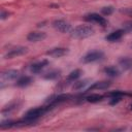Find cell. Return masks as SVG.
<instances>
[{
	"label": "cell",
	"mask_w": 132,
	"mask_h": 132,
	"mask_svg": "<svg viewBox=\"0 0 132 132\" xmlns=\"http://www.w3.org/2000/svg\"><path fill=\"white\" fill-rule=\"evenodd\" d=\"M124 29H125L126 31H131V30H132V22L126 23V24L124 25ZM125 30H124V31H125Z\"/></svg>",
	"instance_id": "d4e9b609"
},
{
	"label": "cell",
	"mask_w": 132,
	"mask_h": 132,
	"mask_svg": "<svg viewBox=\"0 0 132 132\" xmlns=\"http://www.w3.org/2000/svg\"><path fill=\"white\" fill-rule=\"evenodd\" d=\"M113 11H114L113 6H105V7H103V8L101 9L102 14H104V15H109V14H111Z\"/></svg>",
	"instance_id": "7402d4cb"
},
{
	"label": "cell",
	"mask_w": 132,
	"mask_h": 132,
	"mask_svg": "<svg viewBox=\"0 0 132 132\" xmlns=\"http://www.w3.org/2000/svg\"><path fill=\"white\" fill-rule=\"evenodd\" d=\"M85 20L86 21H89V22H93V23H97L101 26H105L107 24V21L104 16H101L99 15L98 13H89L85 16Z\"/></svg>",
	"instance_id": "52a82bcc"
},
{
	"label": "cell",
	"mask_w": 132,
	"mask_h": 132,
	"mask_svg": "<svg viewBox=\"0 0 132 132\" xmlns=\"http://www.w3.org/2000/svg\"><path fill=\"white\" fill-rule=\"evenodd\" d=\"M45 37H46V33L40 32V31H33L27 35V40L31 42H37L45 39Z\"/></svg>",
	"instance_id": "ba28073f"
},
{
	"label": "cell",
	"mask_w": 132,
	"mask_h": 132,
	"mask_svg": "<svg viewBox=\"0 0 132 132\" xmlns=\"http://www.w3.org/2000/svg\"><path fill=\"white\" fill-rule=\"evenodd\" d=\"M52 106H40V107H34V108H31L29 109L24 117L26 118H29V119H34V120H38L39 117H41L42 114H44L46 111L50 110Z\"/></svg>",
	"instance_id": "7a4b0ae2"
},
{
	"label": "cell",
	"mask_w": 132,
	"mask_h": 132,
	"mask_svg": "<svg viewBox=\"0 0 132 132\" xmlns=\"http://www.w3.org/2000/svg\"><path fill=\"white\" fill-rule=\"evenodd\" d=\"M67 53H68V50L67 48H64V47H55V48H52V50L47 51L46 52V55L52 56V57H55V58H60V57L65 56Z\"/></svg>",
	"instance_id": "9c48e42d"
},
{
	"label": "cell",
	"mask_w": 132,
	"mask_h": 132,
	"mask_svg": "<svg viewBox=\"0 0 132 132\" xmlns=\"http://www.w3.org/2000/svg\"><path fill=\"white\" fill-rule=\"evenodd\" d=\"M123 95H124V92H122V91H112L107 94V96H109V97H122Z\"/></svg>",
	"instance_id": "603a6c76"
},
{
	"label": "cell",
	"mask_w": 132,
	"mask_h": 132,
	"mask_svg": "<svg viewBox=\"0 0 132 132\" xmlns=\"http://www.w3.org/2000/svg\"><path fill=\"white\" fill-rule=\"evenodd\" d=\"M15 108H18V103H16V102L10 103L9 105H6V106L2 109V113H9L10 111L14 110Z\"/></svg>",
	"instance_id": "ffe728a7"
},
{
	"label": "cell",
	"mask_w": 132,
	"mask_h": 132,
	"mask_svg": "<svg viewBox=\"0 0 132 132\" xmlns=\"http://www.w3.org/2000/svg\"><path fill=\"white\" fill-rule=\"evenodd\" d=\"M119 65L123 69H125V70L130 69L132 67V59L131 58H128V57H123V58H121L119 60Z\"/></svg>",
	"instance_id": "5bb4252c"
},
{
	"label": "cell",
	"mask_w": 132,
	"mask_h": 132,
	"mask_svg": "<svg viewBox=\"0 0 132 132\" xmlns=\"http://www.w3.org/2000/svg\"><path fill=\"white\" fill-rule=\"evenodd\" d=\"M82 74V71L80 69H74L73 71H71L68 75H67V81H74L76 80L78 77H80V75Z\"/></svg>",
	"instance_id": "e0dca14e"
},
{
	"label": "cell",
	"mask_w": 132,
	"mask_h": 132,
	"mask_svg": "<svg viewBox=\"0 0 132 132\" xmlns=\"http://www.w3.org/2000/svg\"><path fill=\"white\" fill-rule=\"evenodd\" d=\"M130 108H131V109H132V104H131V105H130Z\"/></svg>",
	"instance_id": "4316f807"
},
{
	"label": "cell",
	"mask_w": 132,
	"mask_h": 132,
	"mask_svg": "<svg viewBox=\"0 0 132 132\" xmlns=\"http://www.w3.org/2000/svg\"><path fill=\"white\" fill-rule=\"evenodd\" d=\"M60 75H61V71L55 69V70H52V71L45 73L43 75V78L44 79H47V80H53V79H57Z\"/></svg>",
	"instance_id": "2e32d148"
},
{
	"label": "cell",
	"mask_w": 132,
	"mask_h": 132,
	"mask_svg": "<svg viewBox=\"0 0 132 132\" xmlns=\"http://www.w3.org/2000/svg\"><path fill=\"white\" fill-rule=\"evenodd\" d=\"M27 52H28V48L26 46H16V47H13V48L9 50L5 54L4 58L5 59H12V58H15V57H19V56H23Z\"/></svg>",
	"instance_id": "8992f818"
},
{
	"label": "cell",
	"mask_w": 132,
	"mask_h": 132,
	"mask_svg": "<svg viewBox=\"0 0 132 132\" xmlns=\"http://www.w3.org/2000/svg\"><path fill=\"white\" fill-rule=\"evenodd\" d=\"M102 99H103V96L99 95V94H91L86 98V100L88 102H91V103H97V102L101 101Z\"/></svg>",
	"instance_id": "ac0fdd59"
},
{
	"label": "cell",
	"mask_w": 132,
	"mask_h": 132,
	"mask_svg": "<svg viewBox=\"0 0 132 132\" xmlns=\"http://www.w3.org/2000/svg\"><path fill=\"white\" fill-rule=\"evenodd\" d=\"M122 97H111V99H110V101H109V104L110 105H116V104H118L122 99H121Z\"/></svg>",
	"instance_id": "cb8c5ba5"
},
{
	"label": "cell",
	"mask_w": 132,
	"mask_h": 132,
	"mask_svg": "<svg viewBox=\"0 0 132 132\" xmlns=\"http://www.w3.org/2000/svg\"><path fill=\"white\" fill-rule=\"evenodd\" d=\"M31 82H32V78H31L30 76L25 75V76L20 77V78L16 80V84H15V85H16L18 87H20V88H24V87L29 86Z\"/></svg>",
	"instance_id": "9a60e30c"
},
{
	"label": "cell",
	"mask_w": 132,
	"mask_h": 132,
	"mask_svg": "<svg viewBox=\"0 0 132 132\" xmlns=\"http://www.w3.org/2000/svg\"><path fill=\"white\" fill-rule=\"evenodd\" d=\"M20 72L15 69H8L1 73V88L4 87V84H8V81L14 80L19 76Z\"/></svg>",
	"instance_id": "3957f363"
},
{
	"label": "cell",
	"mask_w": 132,
	"mask_h": 132,
	"mask_svg": "<svg viewBox=\"0 0 132 132\" xmlns=\"http://www.w3.org/2000/svg\"><path fill=\"white\" fill-rule=\"evenodd\" d=\"M110 85H111V81H109V80L97 81V82H94V85H92L88 89V91H91V90H105L108 87H110Z\"/></svg>",
	"instance_id": "8fae6325"
},
{
	"label": "cell",
	"mask_w": 132,
	"mask_h": 132,
	"mask_svg": "<svg viewBox=\"0 0 132 132\" xmlns=\"http://www.w3.org/2000/svg\"><path fill=\"white\" fill-rule=\"evenodd\" d=\"M14 123L13 121H2L1 124H0V128L1 129H8V128H11V127H14Z\"/></svg>",
	"instance_id": "44dd1931"
},
{
	"label": "cell",
	"mask_w": 132,
	"mask_h": 132,
	"mask_svg": "<svg viewBox=\"0 0 132 132\" xmlns=\"http://www.w3.org/2000/svg\"><path fill=\"white\" fill-rule=\"evenodd\" d=\"M104 73L105 74H107L108 76H110V77H116V76H119L120 75V70L117 68V67H114V66H107V67H105L104 68Z\"/></svg>",
	"instance_id": "4fadbf2b"
},
{
	"label": "cell",
	"mask_w": 132,
	"mask_h": 132,
	"mask_svg": "<svg viewBox=\"0 0 132 132\" xmlns=\"http://www.w3.org/2000/svg\"><path fill=\"white\" fill-rule=\"evenodd\" d=\"M89 79H82V80H77L74 82L73 85V90H80L82 88H85L88 84H89Z\"/></svg>",
	"instance_id": "d6986e66"
},
{
	"label": "cell",
	"mask_w": 132,
	"mask_h": 132,
	"mask_svg": "<svg viewBox=\"0 0 132 132\" xmlns=\"http://www.w3.org/2000/svg\"><path fill=\"white\" fill-rule=\"evenodd\" d=\"M53 27L62 33H67L71 31V25L65 20H55L53 22Z\"/></svg>",
	"instance_id": "5b68a950"
},
{
	"label": "cell",
	"mask_w": 132,
	"mask_h": 132,
	"mask_svg": "<svg viewBox=\"0 0 132 132\" xmlns=\"http://www.w3.org/2000/svg\"><path fill=\"white\" fill-rule=\"evenodd\" d=\"M48 64V61L47 60H42L40 62H37V63H34L32 66H31V71L33 73H38L40 72L45 66H47Z\"/></svg>",
	"instance_id": "7c38bea8"
},
{
	"label": "cell",
	"mask_w": 132,
	"mask_h": 132,
	"mask_svg": "<svg viewBox=\"0 0 132 132\" xmlns=\"http://www.w3.org/2000/svg\"><path fill=\"white\" fill-rule=\"evenodd\" d=\"M94 28L89 26V25H79L70 31V35L73 38L76 39H84L87 37H90L91 35L94 34Z\"/></svg>",
	"instance_id": "6da1fadb"
},
{
	"label": "cell",
	"mask_w": 132,
	"mask_h": 132,
	"mask_svg": "<svg viewBox=\"0 0 132 132\" xmlns=\"http://www.w3.org/2000/svg\"><path fill=\"white\" fill-rule=\"evenodd\" d=\"M104 57V53L101 51H92L89 52L87 55H85L81 59V62L84 63H92V62H96L98 60H101Z\"/></svg>",
	"instance_id": "277c9868"
},
{
	"label": "cell",
	"mask_w": 132,
	"mask_h": 132,
	"mask_svg": "<svg viewBox=\"0 0 132 132\" xmlns=\"http://www.w3.org/2000/svg\"><path fill=\"white\" fill-rule=\"evenodd\" d=\"M124 32H125V31L122 30V29L117 30V31H113V32L109 33V34L105 37V39H106L107 41H109V42H114V41H117V40H119V39L122 38V36L124 35Z\"/></svg>",
	"instance_id": "30bf717a"
},
{
	"label": "cell",
	"mask_w": 132,
	"mask_h": 132,
	"mask_svg": "<svg viewBox=\"0 0 132 132\" xmlns=\"http://www.w3.org/2000/svg\"><path fill=\"white\" fill-rule=\"evenodd\" d=\"M8 15H9V13H8L7 11H4V10L1 11V15H0V16H1V20H5Z\"/></svg>",
	"instance_id": "484cf974"
}]
</instances>
